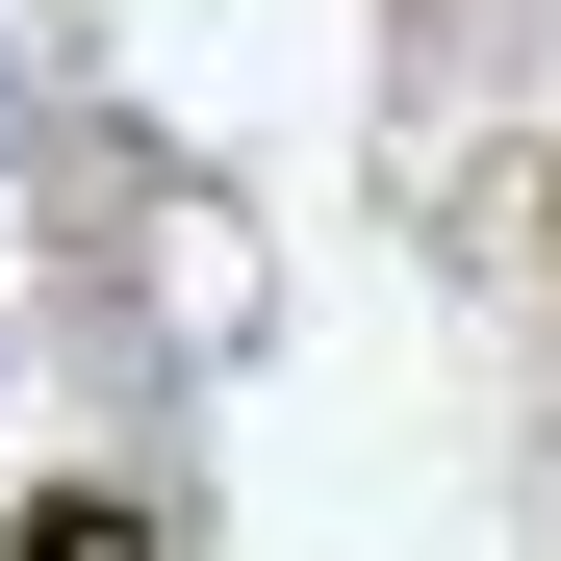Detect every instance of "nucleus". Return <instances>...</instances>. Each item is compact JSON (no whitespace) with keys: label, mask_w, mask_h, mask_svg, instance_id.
<instances>
[{"label":"nucleus","mask_w":561,"mask_h":561,"mask_svg":"<svg viewBox=\"0 0 561 561\" xmlns=\"http://www.w3.org/2000/svg\"><path fill=\"white\" fill-rule=\"evenodd\" d=\"M0 561H153V511H128V485H26V511H0Z\"/></svg>","instance_id":"obj_1"}]
</instances>
